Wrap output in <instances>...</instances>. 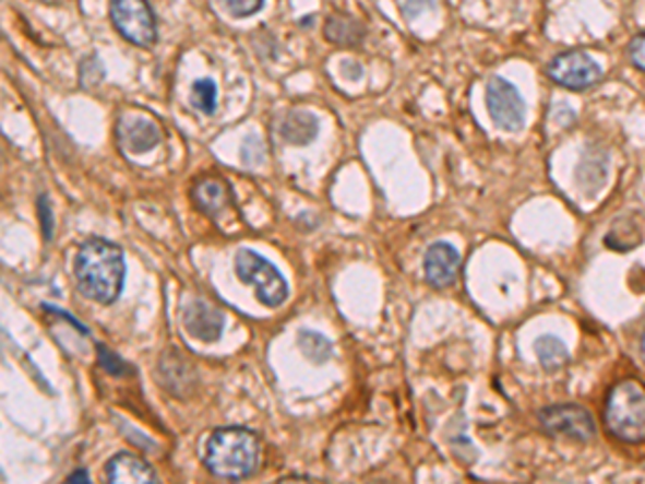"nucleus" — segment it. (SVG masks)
<instances>
[{
  "label": "nucleus",
  "instance_id": "f257e3e1",
  "mask_svg": "<svg viewBox=\"0 0 645 484\" xmlns=\"http://www.w3.org/2000/svg\"><path fill=\"white\" fill-rule=\"evenodd\" d=\"M73 276L80 293L101 306L119 299L126 282L123 250L101 237H93L77 248Z\"/></svg>",
  "mask_w": 645,
  "mask_h": 484
},
{
  "label": "nucleus",
  "instance_id": "f03ea898",
  "mask_svg": "<svg viewBox=\"0 0 645 484\" xmlns=\"http://www.w3.org/2000/svg\"><path fill=\"white\" fill-rule=\"evenodd\" d=\"M261 461V439L241 426L217 428L205 446L207 470L224 481H243L256 474Z\"/></svg>",
  "mask_w": 645,
  "mask_h": 484
},
{
  "label": "nucleus",
  "instance_id": "7ed1b4c3",
  "mask_svg": "<svg viewBox=\"0 0 645 484\" xmlns=\"http://www.w3.org/2000/svg\"><path fill=\"white\" fill-rule=\"evenodd\" d=\"M605 424L624 444L645 441V386L637 379H622L607 397Z\"/></svg>",
  "mask_w": 645,
  "mask_h": 484
},
{
  "label": "nucleus",
  "instance_id": "20e7f679",
  "mask_svg": "<svg viewBox=\"0 0 645 484\" xmlns=\"http://www.w3.org/2000/svg\"><path fill=\"white\" fill-rule=\"evenodd\" d=\"M235 272L243 284L256 288V299L267 308H278L287 302L288 284L274 263L256 255L254 250H239L235 259Z\"/></svg>",
  "mask_w": 645,
  "mask_h": 484
},
{
  "label": "nucleus",
  "instance_id": "39448f33",
  "mask_svg": "<svg viewBox=\"0 0 645 484\" xmlns=\"http://www.w3.org/2000/svg\"><path fill=\"white\" fill-rule=\"evenodd\" d=\"M110 20L119 35L139 48H151L157 42V22L148 0H110Z\"/></svg>",
  "mask_w": 645,
  "mask_h": 484
},
{
  "label": "nucleus",
  "instance_id": "423d86ee",
  "mask_svg": "<svg viewBox=\"0 0 645 484\" xmlns=\"http://www.w3.org/2000/svg\"><path fill=\"white\" fill-rule=\"evenodd\" d=\"M487 108L493 123L503 132H518L525 126V99L518 88L502 75H493L487 84Z\"/></svg>",
  "mask_w": 645,
  "mask_h": 484
},
{
  "label": "nucleus",
  "instance_id": "0eeeda50",
  "mask_svg": "<svg viewBox=\"0 0 645 484\" xmlns=\"http://www.w3.org/2000/svg\"><path fill=\"white\" fill-rule=\"evenodd\" d=\"M547 75L564 88L585 91L602 80V70L589 55L571 50L551 59V63L547 66Z\"/></svg>",
  "mask_w": 645,
  "mask_h": 484
},
{
  "label": "nucleus",
  "instance_id": "6e6552de",
  "mask_svg": "<svg viewBox=\"0 0 645 484\" xmlns=\"http://www.w3.org/2000/svg\"><path fill=\"white\" fill-rule=\"evenodd\" d=\"M542 426L553 435H564L574 441H589L596 435L594 417L581 405H553L540 412Z\"/></svg>",
  "mask_w": 645,
  "mask_h": 484
},
{
  "label": "nucleus",
  "instance_id": "1a4fd4ad",
  "mask_svg": "<svg viewBox=\"0 0 645 484\" xmlns=\"http://www.w3.org/2000/svg\"><path fill=\"white\" fill-rule=\"evenodd\" d=\"M224 312L205 299H190L183 308V328L186 332L203 343L219 341L224 332Z\"/></svg>",
  "mask_w": 645,
  "mask_h": 484
},
{
  "label": "nucleus",
  "instance_id": "9d476101",
  "mask_svg": "<svg viewBox=\"0 0 645 484\" xmlns=\"http://www.w3.org/2000/svg\"><path fill=\"white\" fill-rule=\"evenodd\" d=\"M192 201L199 211L210 215L212 220H222L224 213L235 209V197L226 179L219 175H205L194 184Z\"/></svg>",
  "mask_w": 645,
  "mask_h": 484
},
{
  "label": "nucleus",
  "instance_id": "9b49d317",
  "mask_svg": "<svg viewBox=\"0 0 645 484\" xmlns=\"http://www.w3.org/2000/svg\"><path fill=\"white\" fill-rule=\"evenodd\" d=\"M458 272H461L458 250L445 241L432 244L425 257V274H427L430 286L447 288L456 282Z\"/></svg>",
  "mask_w": 645,
  "mask_h": 484
},
{
  "label": "nucleus",
  "instance_id": "f8f14e48",
  "mask_svg": "<svg viewBox=\"0 0 645 484\" xmlns=\"http://www.w3.org/2000/svg\"><path fill=\"white\" fill-rule=\"evenodd\" d=\"M117 140L119 144L136 155H143L146 151H153L162 142L159 128L144 117H123L117 123Z\"/></svg>",
  "mask_w": 645,
  "mask_h": 484
},
{
  "label": "nucleus",
  "instance_id": "ddd939ff",
  "mask_svg": "<svg viewBox=\"0 0 645 484\" xmlns=\"http://www.w3.org/2000/svg\"><path fill=\"white\" fill-rule=\"evenodd\" d=\"M157 373H159V381L162 386L172 392L177 399L186 397L192 392L194 383H196V373L194 368L190 366L188 359H183L179 353L175 351H168L159 357V364H157Z\"/></svg>",
  "mask_w": 645,
  "mask_h": 484
},
{
  "label": "nucleus",
  "instance_id": "4468645a",
  "mask_svg": "<svg viewBox=\"0 0 645 484\" xmlns=\"http://www.w3.org/2000/svg\"><path fill=\"white\" fill-rule=\"evenodd\" d=\"M106 479L110 483L117 484H155L157 483V474L153 472V468L132 452H119L117 457H112L106 465Z\"/></svg>",
  "mask_w": 645,
  "mask_h": 484
},
{
  "label": "nucleus",
  "instance_id": "2eb2a0df",
  "mask_svg": "<svg viewBox=\"0 0 645 484\" xmlns=\"http://www.w3.org/2000/svg\"><path fill=\"white\" fill-rule=\"evenodd\" d=\"M366 26L359 22L358 17L347 15V13H334L327 17L323 35L330 44L341 46V48H358L366 39Z\"/></svg>",
  "mask_w": 645,
  "mask_h": 484
},
{
  "label": "nucleus",
  "instance_id": "dca6fc26",
  "mask_svg": "<svg viewBox=\"0 0 645 484\" xmlns=\"http://www.w3.org/2000/svg\"><path fill=\"white\" fill-rule=\"evenodd\" d=\"M319 134V119L308 110H292L288 113L280 126V137L288 144L306 146Z\"/></svg>",
  "mask_w": 645,
  "mask_h": 484
},
{
  "label": "nucleus",
  "instance_id": "f3484780",
  "mask_svg": "<svg viewBox=\"0 0 645 484\" xmlns=\"http://www.w3.org/2000/svg\"><path fill=\"white\" fill-rule=\"evenodd\" d=\"M607 177V155L598 149L585 151L576 168V181L587 197H594Z\"/></svg>",
  "mask_w": 645,
  "mask_h": 484
},
{
  "label": "nucleus",
  "instance_id": "a211bd4d",
  "mask_svg": "<svg viewBox=\"0 0 645 484\" xmlns=\"http://www.w3.org/2000/svg\"><path fill=\"white\" fill-rule=\"evenodd\" d=\"M297 341H299V351H301L312 364H325V362L332 357V353H334V346H332V343H330L323 334L312 332V330H303V332H299Z\"/></svg>",
  "mask_w": 645,
  "mask_h": 484
},
{
  "label": "nucleus",
  "instance_id": "6ab92c4d",
  "mask_svg": "<svg viewBox=\"0 0 645 484\" xmlns=\"http://www.w3.org/2000/svg\"><path fill=\"white\" fill-rule=\"evenodd\" d=\"M536 355L540 359V364L549 370H556L560 368L562 364H566L569 359V349L566 345L556 339V337H542L538 343H536Z\"/></svg>",
  "mask_w": 645,
  "mask_h": 484
},
{
  "label": "nucleus",
  "instance_id": "aec40b11",
  "mask_svg": "<svg viewBox=\"0 0 645 484\" xmlns=\"http://www.w3.org/2000/svg\"><path fill=\"white\" fill-rule=\"evenodd\" d=\"M190 102L192 106L203 113V115H214L217 108V86L214 80L205 78V80H196L190 93Z\"/></svg>",
  "mask_w": 645,
  "mask_h": 484
},
{
  "label": "nucleus",
  "instance_id": "412c9836",
  "mask_svg": "<svg viewBox=\"0 0 645 484\" xmlns=\"http://www.w3.org/2000/svg\"><path fill=\"white\" fill-rule=\"evenodd\" d=\"M97 357H99V366L108 373V375H112V377H126V375H132L134 370H132V366L128 364V362H123L115 351H110V349H106L104 343H97Z\"/></svg>",
  "mask_w": 645,
  "mask_h": 484
},
{
  "label": "nucleus",
  "instance_id": "4be33fe9",
  "mask_svg": "<svg viewBox=\"0 0 645 484\" xmlns=\"http://www.w3.org/2000/svg\"><path fill=\"white\" fill-rule=\"evenodd\" d=\"M222 4L232 17H250L263 9L265 0H222Z\"/></svg>",
  "mask_w": 645,
  "mask_h": 484
},
{
  "label": "nucleus",
  "instance_id": "5701e85b",
  "mask_svg": "<svg viewBox=\"0 0 645 484\" xmlns=\"http://www.w3.org/2000/svg\"><path fill=\"white\" fill-rule=\"evenodd\" d=\"M37 208H39V220H41V233H44V239L50 241L52 235H55V213H52L50 199H48L46 194H41L39 201H37Z\"/></svg>",
  "mask_w": 645,
  "mask_h": 484
},
{
  "label": "nucleus",
  "instance_id": "b1692460",
  "mask_svg": "<svg viewBox=\"0 0 645 484\" xmlns=\"http://www.w3.org/2000/svg\"><path fill=\"white\" fill-rule=\"evenodd\" d=\"M629 57H631V63L645 73V33H640L631 39Z\"/></svg>",
  "mask_w": 645,
  "mask_h": 484
},
{
  "label": "nucleus",
  "instance_id": "393cba45",
  "mask_svg": "<svg viewBox=\"0 0 645 484\" xmlns=\"http://www.w3.org/2000/svg\"><path fill=\"white\" fill-rule=\"evenodd\" d=\"M427 9H432V0H407L405 2V13L407 15H420Z\"/></svg>",
  "mask_w": 645,
  "mask_h": 484
},
{
  "label": "nucleus",
  "instance_id": "a878e982",
  "mask_svg": "<svg viewBox=\"0 0 645 484\" xmlns=\"http://www.w3.org/2000/svg\"><path fill=\"white\" fill-rule=\"evenodd\" d=\"M68 483H88V474L84 470H77L68 479Z\"/></svg>",
  "mask_w": 645,
  "mask_h": 484
},
{
  "label": "nucleus",
  "instance_id": "bb28decb",
  "mask_svg": "<svg viewBox=\"0 0 645 484\" xmlns=\"http://www.w3.org/2000/svg\"><path fill=\"white\" fill-rule=\"evenodd\" d=\"M644 353H645V334H644Z\"/></svg>",
  "mask_w": 645,
  "mask_h": 484
}]
</instances>
